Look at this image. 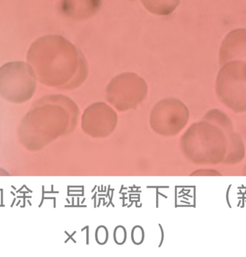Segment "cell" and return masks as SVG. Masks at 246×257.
Wrapping results in <instances>:
<instances>
[{
	"instance_id": "cell-1",
	"label": "cell",
	"mask_w": 246,
	"mask_h": 257,
	"mask_svg": "<svg viewBox=\"0 0 246 257\" xmlns=\"http://www.w3.org/2000/svg\"><path fill=\"white\" fill-rule=\"evenodd\" d=\"M31 55L38 78L48 86L73 89L88 77L85 56L62 36H48L38 40L33 46Z\"/></svg>"
},
{
	"instance_id": "cell-2",
	"label": "cell",
	"mask_w": 246,
	"mask_h": 257,
	"mask_svg": "<svg viewBox=\"0 0 246 257\" xmlns=\"http://www.w3.org/2000/svg\"><path fill=\"white\" fill-rule=\"evenodd\" d=\"M216 92L222 103L236 112L246 111V62L232 61L222 66Z\"/></svg>"
},
{
	"instance_id": "cell-3",
	"label": "cell",
	"mask_w": 246,
	"mask_h": 257,
	"mask_svg": "<svg viewBox=\"0 0 246 257\" xmlns=\"http://www.w3.org/2000/svg\"><path fill=\"white\" fill-rule=\"evenodd\" d=\"M148 86L143 78L133 73L119 75L112 80L107 88L109 102L120 111L135 108L143 101Z\"/></svg>"
},
{
	"instance_id": "cell-4",
	"label": "cell",
	"mask_w": 246,
	"mask_h": 257,
	"mask_svg": "<svg viewBox=\"0 0 246 257\" xmlns=\"http://www.w3.org/2000/svg\"><path fill=\"white\" fill-rule=\"evenodd\" d=\"M188 108L180 100L167 98L157 103L150 113V126L163 136L179 134L188 122Z\"/></svg>"
},
{
	"instance_id": "cell-5",
	"label": "cell",
	"mask_w": 246,
	"mask_h": 257,
	"mask_svg": "<svg viewBox=\"0 0 246 257\" xmlns=\"http://www.w3.org/2000/svg\"><path fill=\"white\" fill-rule=\"evenodd\" d=\"M118 116L113 108L103 102L89 106L82 116L81 127L86 134L103 138L111 134L116 127Z\"/></svg>"
},
{
	"instance_id": "cell-6",
	"label": "cell",
	"mask_w": 246,
	"mask_h": 257,
	"mask_svg": "<svg viewBox=\"0 0 246 257\" xmlns=\"http://www.w3.org/2000/svg\"><path fill=\"white\" fill-rule=\"evenodd\" d=\"M232 61L246 62V29L244 28L230 32L221 45L220 66Z\"/></svg>"
},
{
	"instance_id": "cell-7",
	"label": "cell",
	"mask_w": 246,
	"mask_h": 257,
	"mask_svg": "<svg viewBox=\"0 0 246 257\" xmlns=\"http://www.w3.org/2000/svg\"><path fill=\"white\" fill-rule=\"evenodd\" d=\"M102 3L103 0H63L61 11L72 19L87 20L98 13Z\"/></svg>"
},
{
	"instance_id": "cell-8",
	"label": "cell",
	"mask_w": 246,
	"mask_h": 257,
	"mask_svg": "<svg viewBox=\"0 0 246 257\" xmlns=\"http://www.w3.org/2000/svg\"><path fill=\"white\" fill-rule=\"evenodd\" d=\"M145 9L156 16H166L175 11L180 0H141Z\"/></svg>"
}]
</instances>
